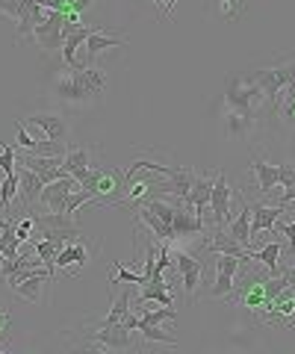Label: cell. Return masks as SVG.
I'll list each match as a JSON object with an SVG mask.
<instances>
[{
	"instance_id": "obj_1",
	"label": "cell",
	"mask_w": 295,
	"mask_h": 354,
	"mask_svg": "<svg viewBox=\"0 0 295 354\" xmlns=\"http://www.w3.org/2000/svg\"><path fill=\"white\" fill-rule=\"evenodd\" d=\"M104 86H106V74L101 68H83V71H71L68 77H59V80L53 83V95H57L62 104L83 106L89 101H97Z\"/></svg>"
},
{
	"instance_id": "obj_2",
	"label": "cell",
	"mask_w": 295,
	"mask_h": 354,
	"mask_svg": "<svg viewBox=\"0 0 295 354\" xmlns=\"http://www.w3.org/2000/svg\"><path fill=\"white\" fill-rule=\"evenodd\" d=\"M32 221H36L39 234L57 242V245H68V242H77L83 236L71 213H45V216H32Z\"/></svg>"
},
{
	"instance_id": "obj_3",
	"label": "cell",
	"mask_w": 295,
	"mask_h": 354,
	"mask_svg": "<svg viewBox=\"0 0 295 354\" xmlns=\"http://www.w3.org/2000/svg\"><path fill=\"white\" fill-rule=\"evenodd\" d=\"M62 27H65V12L62 9H45V15L39 18L36 30H32V39L39 41V48L50 53L65 44V36H62Z\"/></svg>"
},
{
	"instance_id": "obj_4",
	"label": "cell",
	"mask_w": 295,
	"mask_h": 354,
	"mask_svg": "<svg viewBox=\"0 0 295 354\" xmlns=\"http://www.w3.org/2000/svg\"><path fill=\"white\" fill-rule=\"evenodd\" d=\"M295 77V65H278V68H260L251 74V80L257 83V88L263 92L266 101H272V109L278 104V95L283 92V86Z\"/></svg>"
},
{
	"instance_id": "obj_5",
	"label": "cell",
	"mask_w": 295,
	"mask_h": 354,
	"mask_svg": "<svg viewBox=\"0 0 295 354\" xmlns=\"http://www.w3.org/2000/svg\"><path fill=\"white\" fill-rule=\"evenodd\" d=\"M248 257H236V254H216V278L210 286L213 298H227L234 292V278Z\"/></svg>"
},
{
	"instance_id": "obj_6",
	"label": "cell",
	"mask_w": 295,
	"mask_h": 354,
	"mask_svg": "<svg viewBox=\"0 0 295 354\" xmlns=\"http://www.w3.org/2000/svg\"><path fill=\"white\" fill-rule=\"evenodd\" d=\"M171 260H174V269L180 272V283L187 290V298L195 301V290L201 286V278H204V263L195 257L189 251H171Z\"/></svg>"
},
{
	"instance_id": "obj_7",
	"label": "cell",
	"mask_w": 295,
	"mask_h": 354,
	"mask_svg": "<svg viewBox=\"0 0 295 354\" xmlns=\"http://www.w3.org/2000/svg\"><path fill=\"white\" fill-rule=\"evenodd\" d=\"M80 189V180L74 174H65L59 180L53 183H45V189H41V198L39 201L45 204L50 213H65V207H68V198Z\"/></svg>"
},
{
	"instance_id": "obj_8",
	"label": "cell",
	"mask_w": 295,
	"mask_h": 354,
	"mask_svg": "<svg viewBox=\"0 0 295 354\" xmlns=\"http://www.w3.org/2000/svg\"><path fill=\"white\" fill-rule=\"evenodd\" d=\"M231 195L234 189L227 186V174L216 171L213 195H210V218L216 227H227V221H231Z\"/></svg>"
},
{
	"instance_id": "obj_9",
	"label": "cell",
	"mask_w": 295,
	"mask_h": 354,
	"mask_svg": "<svg viewBox=\"0 0 295 354\" xmlns=\"http://www.w3.org/2000/svg\"><path fill=\"white\" fill-rule=\"evenodd\" d=\"M92 339L97 348H113V351H127L133 346V328H127L124 322L118 325H101L92 330Z\"/></svg>"
},
{
	"instance_id": "obj_10",
	"label": "cell",
	"mask_w": 295,
	"mask_h": 354,
	"mask_svg": "<svg viewBox=\"0 0 295 354\" xmlns=\"http://www.w3.org/2000/svg\"><path fill=\"white\" fill-rule=\"evenodd\" d=\"M251 204V242H254L263 230H272L278 225V218H280V213H287V207H280V204H275V207H269V204H257V201H248Z\"/></svg>"
},
{
	"instance_id": "obj_11",
	"label": "cell",
	"mask_w": 295,
	"mask_h": 354,
	"mask_svg": "<svg viewBox=\"0 0 295 354\" xmlns=\"http://www.w3.org/2000/svg\"><path fill=\"white\" fill-rule=\"evenodd\" d=\"M53 278H50V272L48 269H39V272H30L27 278H21L18 283H12V290L24 298V301L30 304H39L41 301V292H45V286H50Z\"/></svg>"
},
{
	"instance_id": "obj_12",
	"label": "cell",
	"mask_w": 295,
	"mask_h": 354,
	"mask_svg": "<svg viewBox=\"0 0 295 354\" xmlns=\"http://www.w3.org/2000/svg\"><path fill=\"white\" fill-rule=\"evenodd\" d=\"M62 160L65 157H39V153H32V151L24 153V165L30 171H36L45 183H53V180H59V177H65Z\"/></svg>"
},
{
	"instance_id": "obj_13",
	"label": "cell",
	"mask_w": 295,
	"mask_h": 354,
	"mask_svg": "<svg viewBox=\"0 0 295 354\" xmlns=\"http://www.w3.org/2000/svg\"><path fill=\"white\" fill-rule=\"evenodd\" d=\"M15 174H18V195H21V204L30 207L32 201H39V198H41V189H45V180H41L36 171H30L27 165L15 169Z\"/></svg>"
},
{
	"instance_id": "obj_14",
	"label": "cell",
	"mask_w": 295,
	"mask_h": 354,
	"mask_svg": "<svg viewBox=\"0 0 295 354\" xmlns=\"http://www.w3.org/2000/svg\"><path fill=\"white\" fill-rule=\"evenodd\" d=\"M30 124H36L41 133H45V139H50V142H65V133H68V124H65V118L59 113L30 115Z\"/></svg>"
},
{
	"instance_id": "obj_15",
	"label": "cell",
	"mask_w": 295,
	"mask_h": 354,
	"mask_svg": "<svg viewBox=\"0 0 295 354\" xmlns=\"http://www.w3.org/2000/svg\"><path fill=\"white\" fill-rule=\"evenodd\" d=\"M92 30H95V27H77L74 32H68V36H65L62 59H65V65H68L71 71H83V68H86L83 62H77V48H80V44H86V39L92 36Z\"/></svg>"
},
{
	"instance_id": "obj_16",
	"label": "cell",
	"mask_w": 295,
	"mask_h": 354,
	"mask_svg": "<svg viewBox=\"0 0 295 354\" xmlns=\"http://www.w3.org/2000/svg\"><path fill=\"white\" fill-rule=\"evenodd\" d=\"M251 169H254V174H257L260 195H272V189H275V186H280V171H278V165L260 160L254 151H251Z\"/></svg>"
},
{
	"instance_id": "obj_17",
	"label": "cell",
	"mask_w": 295,
	"mask_h": 354,
	"mask_svg": "<svg viewBox=\"0 0 295 354\" xmlns=\"http://www.w3.org/2000/svg\"><path fill=\"white\" fill-rule=\"evenodd\" d=\"M124 44H127V41H124L122 36H109L104 24H95L92 36L86 39V57L95 59L101 50H106V48H124Z\"/></svg>"
},
{
	"instance_id": "obj_18",
	"label": "cell",
	"mask_w": 295,
	"mask_h": 354,
	"mask_svg": "<svg viewBox=\"0 0 295 354\" xmlns=\"http://www.w3.org/2000/svg\"><path fill=\"white\" fill-rule=\"evenodd\" d=\"M136 218L145 221V225L151 227V234H154L160 242H174V239H178V236H174V227L166 225V221H162L148 204H139V207H136Z\"/></svg>"
},
{
	"instance_id": "obj_19",
	"label": "cell",
	"mask_w": 295,
	"mask_h": 354,
	"mask_svg": "<svg viewBox=\"0 0 295 354\" xmlns=\"http://www.w3.org/2000/svg\"><path fill=\"white\" fill-rule=\"evenodd\" d=\"M86 263H89V245H86V239L80 236L77 242L62 245L59 257H57V269H68V266H77V269H83Z\"/></svg>"
},
{
	"instance_id": "obj_20",
	"label": "cell",
	"mask_w": 295,
	"mask_h": 354,
	"mask_svg": "<svg viewBox=\"0 0 295 354\" xmlns=\"http://www.w3.org/2000/svg\"><path fill=\"white\" fill-rule=\"evenodd\" d=\"M248 230H251V204H248V195H245L242 198V213L227 221V234H231L239 245L248 251L251 248V234H248Z\"/></svg>"
},
{
	"instance_id": "obj_21",
	"label": "cell",
	"mask_w": 295,
	"mask_h": 354,
	"mask_svg": "<svg viewBox=\"0 0 295 354\" xmlns=\"http://www.w3.org/2000/svg\"><path fill=\"white\" fill-rule=\"evenodd\" d=\"M207 251H210L213 257H216V254H236V257H248V251L239 245V242H236L231 234H227V227H216L213 239L207 242ZM248 260H251V257H248Z\"/></svg>"
},
{
	"instance_id": "obj_22",
	"label": "cell",
	"mask_w": 295,
	"mask_h": 354,
	"mask_svg": "<svg viewBox=\"0 0 295 354\" xmlns=\"http://www.w3.org/2000/svg\"><path fill=\"white\" fill-rule=\"evenodd\" d=\"M210 195H213V180H207V177H201V174H195V183H192V189H189V195L183 198L195 213H204L207 207H210Z\"/></svg>"
},
{
	"instance_id": "obj_23",
	"label": "cell",
	"mask_w": 295,
	"mask_h": 354,
	"mask_svg": "<svg viewBox=\"0 0 295 354\" xmlns=\"http://www.w3.org/2000/svg\"><path fill=\"white\" fill-rule=\"evenodd\" d=\"M62 169H65V174H74L77 180H83L92 169V153L86 148H68V153H65V160H62Z\"/></svg>"
},
{
	"instance_id": "obj_24",
	"label": "cell",
	"mask_w": 295,
	"mask_h": 354,
	"mask_svg": "<svg viewBox=\"0 0 295 354\" xmlns=\"http://www.w3.org/2000/svg\"><path fill=\"white\" fill-rule=\"evenodd\" d=\"M280 251H283V245L272 239L269 245H263L260 251H251V248H248V257L257 260L260 266H263V269H269V274H280Z\"/></svg>"
},
{
	"instance_id": "obj_25",
	"label": "cell",
	"mask_w": 295,
	"mask_h": 354,
	"mask_svg": "<svg viewBox=\"0 0 295 354\" xmlns=\"http://www.w3.org/2000/svg\"><path fill=\"white\" fill-rule=\"evenodd\" d=\"M130 290H124L122 295H113L109 298V313H106V319L101 325H118V322H124L127 319V313H130Z\"/></svg>"
},
{
	"instance_id": "obj_26",
	"label": "cell",
	"mask_w": 295,
	"mask_h": 354,
	"mask_svg": "<svg viewBox=\"0 0 295 354\" xmlns=\"http://www.w3.org/2000/svg\"><path fill=\"white\" fill-rule=\"evenodd\" d=\"M30 248L41 257V263H45V269L50 272V278H53V274H57V257H59L62 245H57V242H50V239H39V242H30Z\"/></svg>"
},
{
	"instance_id": "obj_27",
	"label": "cell",
	"mask_w": 295,
	"mask_h": 354,
	"mask_svg": "<svg viewBox=\"0 0 295 354\" xmlns=\"http://www.w3.org/2000/svg\"><path fill=\"white\" fill-rule=\"evenodd\" d=\"M178 319V310L174 307H157V310H142L139 313V325L136 328H142V325H162V322H174Z\"/></svg>"
},
{
	"instance_id": "obj_28",
	"label": "cell",
	"mask_w": 295,
	"mask_h": 354,
	"mask_svg": "<svg viewBox=\"0 0 295 354\" xmlns=\"http://www.w3.org/2000/svg\"><path fill=\"white\" fill-rule=\"evenodd\" d=\"M278 171H280V186H283V192H280V207H287L295 201V165H278Z\"/></svg>"
},
{
	"instance_id": "obj_29",
	"label": "cell",
	"mask_w": 295,
	"mask_h": 354,
	"mask_svg": "<svg viewBox=\"0 0 295 354\" xmlns=\"http://www.w3.org/2000/svg\"><path fill=\"white\" fill-rule=\"evenodd\" d=\"M18 195V174H6L0 183V213H9V204Z\"/></svg>"
},
{
	"instance_id": "obj_30",
	"label": "cell",
	"mask_w": 295,
	"mask_h": 354,
	"mask_svg": "<svg viewBox=\"0 0 295 354\" xmlns=\"http://www.w3.org/2000/svg\"><path fill=\"white\" fill-rule=\"evenodd\" d=\"M32 153H39V157H65L68 148H65V142H50V139H36V148Z\"/></svg>"
},
{
	"instance_id": "obj_31",
	"label": "cell",
	"mask_w": 295,
	"mask_h": 354,
	"mask_svg": "<svg viewBox=\"0 0 295 354\" xmlns=\"http://www.w3.org/2000/svg\"><path fill=\"white\" fill-rule=\"evenodd\" d=\"M136 330L142 334V339H145V342H166V346H174V342H178L171 334H166V330H162L160 325H142V328H136Z\"/></svg>"
},
{
	"instance_id": "obj_32",
	"label": "cell",
	"mask_w": 295,
	"mask_h": 354,
	"mask_svg": "<svg viewBox=\"0 0 295 354\" xmlns=\"http://www.w3.org/2000/svg\"><path fill=\"white\" fill-rule=\"evenodd\" d=\"M115 263V278L113 281H109V283H130V286H133V283H145V274H136V272H130L127 269V266L122 263V260H113Z\"/></svg>"
},
{
	"instance_id": "obj_33",
	"label": "cell",
	"mask_w": 295,
	"mask_h": 354,
	"mask_svg": "<svg viewBox=\"0 0 295 354\" xmlns=\"http://www.w3.org/2000/svg\"><path fill=\"white\" fill-rule=\"evenodd\" d=\"M0 171L6 174H15V148L12 145H0Z\"/></svg>"
},
{
	"instance_id": "obj_34",
	"label": "cell",
	"mask_w": 295,
	"mask_h": 354,
	"mask_svg": "<svg viewBox=\"0 0 295 354\" xmlns=\"http://www.w3.org/2000/svg\"><path fill=\"white\" fill-rule=\"evenodd\" d=\"M275 230L289 242V251H292V257H295V221H289V225H287V221H278Z\"/></svg>"
},
{
	"instance_id": "obj_35",
	"label": "cell",
	"mask_w": 295,
	"mask_h": 354,
	"mask_svg": "<svg viewBox=\"0 0 295 354\" xmlns=\"http://www.w3.org/2000/svg\"><path fill=\"white\" fill-rule=\"evenodd\" d=\"M32 227H36V221H32V216L21 218L18 225H15V234H18V239H21V242H30V234H32Z\"/></svg>"
},
{
	"instance_id": "obj_36",
	"label": "cell",
	"mask_w": 295,
	"mask_h": 354,
	"mask_svg": "<svg viewBox=\"0 0 295 354\" xmlns=\"http://www.w3.org/2000/svg\"><path fill=\"white\" fill-rule=\"evenodd\" d=\"M15 127H18V145H21V148H24V151H32V148H36V139H32V136H30V133L24 130V121H18V124H15Z\"/></svg>"
},
{
	"instance_id": "obj_37",
	"label": "cell",
	"mask_w": 295,
	"mask_h": 354,
	"mask_svg": "<svg viewBox=\"0 0 295 354\" xmlns=\"http://www.w3.org/2000/svg\"><path fill=\"white\" fill-rule=\"evenodd\" d=\"M283 97H287V106H292V104H295V77H292V80H289L287 86H283Z\"/></svg>"
},
{
	"instance_id": "obj_38",
	"label": "cell",
	"mask_w": 295,
	"mask_h": 354,
	"mask_svg": "<svg viewBox=\"0 0 295 354\" xmlns=\"http://www.w3.org/2000/svg\"><path fill=\"white\" fill-rule=\"evenodd\" d=\"M6 325H9V313H6V310H0V337H3Z\"/></svg>"
},
{
	"instance_id": "obj_39",
	"label": "cell",
	"mask_w": 295,
	"mask_h": 354,
	"mask_svg": "<svg viewBox=\"0 0 295 354\" xmlns=\"http://www.w3.org/2000/svg\"><path fill=\"white\" fill-rule=\"evenodd\" d=\"M283 274H287V278H289V283L295 286V266H292V269H289V272H283Z\"/></svg>"
},
{
	"instance_id": "obj_40",
	"label": "cell",
	"mask_w": 295,
	"mask_h": 354,
	"mask_svg": "<svg viewBox=\"0 0 295 354\" xmlns=\"http://www.w3.org/2000/svg\"><path fill=\"white\" fill-rule=\"evenodd\" d=\"M287 118H295V104H292V106H287Z\"/></svg>"
}]
</instances>
